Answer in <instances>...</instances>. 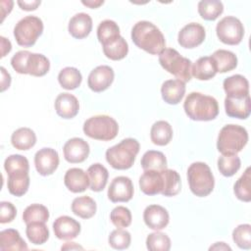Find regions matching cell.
<instances>
[{
    "label": "cell",
    "mask_w": 251,
    "mask_h": 251,
    "mask_svg": "<svg viewBox=\"0 0 251 251\" xmlns=\"http://www.w3.org/2000/svg\"><path fill=\"white\" fill-rule=\"evenodd\" d=\"M87 175L90 182V189L94 192L102 191L108 181V170L100 163L92 164L87 169Z\"/></svg>",
    "instance_id": "cell-27"
},
{
    "label": "cell",
    "mask_w": 251,
    "mask_h": 251,
    "mask_svg": "<svg viewBox=\"0 0 251 251\" xmlns=\"http://www.w3.org/2000/svg\"><path fill=\"white\" fill-rule=\"evenodd\" d=\"M232 239L239 248L249 250L251 248V226L249 224L237 226L232 231Z\"/></svg>",
    "instance_id": "cell-45"
},
{
    "label": "cell",
    "mask_w": 251,
    "mask_h": 251,
    "mask_svg": "<svg viewBox=\"0 0 251 251\" xmlns=\"http://www.w3.org/2000/svg\"><path fill=\"white\" fill-rule=\"evenodd\" d=\"M210 250H231V248L225 242H216L213 246L209 248Z\"/></svg>",
    "instance_id": "cell-54"
},
{
    "label": "cell",
    "mask_w": 251,
    "mask_h": 251,
    "mask_svg": "<svg viewBox=\"0 0 251 251\" xmlns=\"http://www.w3.org/2000/svg\"><path fill=\"white\" fill-rule=\"evenodd\" d=\"M56 113L63 119H73L79 111V103L76 97L71 93H60L55 99Z\"/></svg>",
    "instance_id": "cell-20"
},
{
    "label": "cell",
    "mask_w": 251,
    "mask_h": 251,
    "mask_svg": "<svg viewBox=\"0 0 251 251\" xmlns=\"http://www.w3.org/2000/svg\"><path fill=\"white\" fill-rule=\"evenodd\" d=\"M96 202L86 195L76 197L72 202V212L81 219L92 218L96 213Z\"/></svg>",
    "instance_id": "cell-32"
},
{
    "label": "cell",
    "mask_w": 251,
    "mask_h": 251,
    "mask_svg": "<svg viewBox=\"0 0 251 251\" xmlns=\"http://www.w3.org/2000/svg\"><path fill=\"white\" fill-rule=\"evenodd\" d=\"M225 110L226 114L230 118H236L245 120L251 113L250 96L245 97H226L225 98Z\"/></svg>",
    "instance_id": "cell-19"
},
{
    "label": "cell",
    "mask_w": 251,
    "mask_h": 251,
    "mask_svg": "<svg viewBox=\"0 0 251 251\" xmlns=\"http://www.w3.org/2000/svg\"><path fill=\"white\" fill-rule=\"evenodd\" d=\"M161 94L166 103L176 105L185 94V83L179 79H168L161 86Z\"/></svg>",
    "instance_id": "cell-22"
},
{
    "label": "cell",
    "mask_w": 251,
    "mask_h": 251,
    "mask_svg": "<svg viewBox=\"0 0 251 251\" xmlns=\"http://www.w3.org/2000/svg\"><path fill=\"white\" fill-rule=\"evenodd\" d=\"M159 63L168 73L174 75L176 79L184 83L191 79V61L182 57L174 48H165L159 54Z\"/></svg>",
    "instance_id": "cell-7"
},
{
    "label": "cell",
    "mask_w": 251,
    "mask_h": 251,
    "mask_svg": "<svg viewBox=\"0 0 251 251\" xmlns=\"http://www.w3.org/2000/svg\"><path fill=\"white\" fill-rule=\"evenodd\" d=\"M139 142L134 138L123 139L106 151V160L116 170H127L134 164L139 152Z\"/></svg>",
    "instance_id": "cell-4"
},
{
    "label": "cell",
    "mask_w": 251,
    "mask_h": 251,
    "mask_svg": "<svg viewBox=\"0 0 251 251\" xmlns=\"http://www.w3.org/2000/svg\"><path fill=\"white\" fill-rule=\"evenodd\" d=\"M223 87L227 97L239 98L249 95V82L241 75H233L225 78Z\"/></svg>",
    "instance_id": "cell-24"
},
{
    "label": "cell",
    "mask_w": 251,
    "mask_h": 251,
    "mask_svg": "<svg viewBox=\"0 0 251 251\" xmlns=\"http://www.w3.org/2000/svg\"><path fill=\"white\" fill-rule=\"evenodd\" d=\"M48 209L41 204H31L27 206L23 213V221L27 225L33 222L46 223L49 219Z\"/></svg>",
    "instance_id": "cell-41"
},
{
    "label": "cell",
    "mask_w": 251,
    "mask_h": 251,
    "mask_svg": "<svg viewBox=\"0 0 251 251\" xmlns=\"http://www.w3.org/2000/svg\"><path fill=\"white\" fill-rule=\"evenodd\" d=\"M81 3L86 6V7H89L91 9H95V8H98L99 6H101L104 1L103 0H88V1H81Z\"/></svg>",
    "instance_id": "cell-53"
},
{
    "label": "cell",
    "mask_w": 251,
    "mask_h": 251,
    "mask_svg": "<svg viewBox=\"0 0 251 251\" xmlns=\"http://www.w3.org/2000/svg\"><path fill=\"white\" fill-rule=\"evenodd\" d=\"M58 81L63 88L67 90H73L80 85L82 81V75L76 68L66 67L60 71L58 75Z\"/></svg>",
    "instance_id": "cell-34"
},
{
    "label": "cell",
    "mask_w": 251,
    "mask_h": 251,
    "mask_svg": "<svg viewBox=\"0 0 251 251\" xmlns=\"http://www.w3.org/2000/svg\"><path fill=\"white\" fill-rule=\"evenodd\" d=\"M211 58L213 59L217 72L218 73H226L230 72L237 66V57L236 55L228 50L226 49H219L216 50Z\"/></svg>",
    "instance_id": "cell-31"
},
{
    "label": "cell",
    "mask_w": 251,
    "mask_h": 251,
    "mask_svg": "<svg viewBox=\"0 0 251 251\" xmlns=\"http://www.w3.org/2000/svg\"><path fill=\"white\" fill-rule=\"evenodd\" d=\"M17 215V209L11 202L2 201L0 203V223H11Z\"/></svg>",
    "instance_id": "cell-48"
},
{
    "label": "cell",
    "mask_w": 251,
    "mask_h": 251,
    "mask_svg": "<svg viewBox=\"0 0 251 251\" xmlns=\"http://www.w3.org/2000/svg\"><path fill=\"white\" fill-rule=\"evenodd\" d=\"M17 3L21 7L22 10L33 11V10L37 9V7L40 5L41 2L38 1V0H32V1H21V0H19Z\"/></svg>",
    "instance_id": "cell-49"
},
{
    "label": "cell",
    "mask_w": 251,
    "mask_h": 251,
    "mask_svg": "<svg viewBox=\"0 0 251 251\" xmlns=\"http://www.w3.org/2000/svg\"><path fill=\"white\" fill-rule=\"evenodd\" d=\"M110 220L115 226L118 228H123L130 226L132 217L128 208L125 206H118L112 210Z\"/></svg>",
    "instance_id": "cell-47"
},
{
    "label": "cell",
    "mask_w": 251,
    "mask_h": 251,
    "mask_svg": "<svg viewBox=\"0 0 251 251\" xmlns=\"http://www.w3.org/2000/svg\"><path fill=\"white\" fill-rule=\"evenodd\" d=\"M248 142L247 130L238 125H226L220 130L217 149L223 155H233L240 152Z\"/></svg>",
    "instance_id": "cell-5"
},
{
    "label": "cell",
    "mask_w": 251,
    "mask_h": 251,
    "mask_svg": "<svg viewBox=\"0 0 251 251\" xmlns=\"http://www.w3.org/2000/svg\"><path fill=\"white\" fill-rule=\"evenodd\" d=\"M4 169L8 175L13 173L28 172L29 171L28 160L25 156L20 154L10 155L5 159Z\"/></svg>",
    "instance_id": "cell-44"
},
{
    "label": "cell",
    "mask_w": 251,
    "mask_h": 251,
    "mask_svg": "<svg viewBox=\"0 0 251 251\" xmlns=\"http://www.w3.org/2000/svg\"><path fill=\"white\" fill-rule=\"evenodd\" d=\"M133 184L129 177L120 176L115 177L108 188V198L110 201L117 202H127L133 196Z\"/></svg>",
    "instance_id": "cell-13"
},
{
    "label": "cell",
    "mask_w": 251,
    "mask_h": 251,
    "mask_svg": "<svg viewBox=\"0 0 251 251\" xmlns=\"http://www.w3.org/2000/svg\"><path fill=\"white\" fill-rule=\"evenodd\" d=\"M146 247L150 251H169L171 249V239L166 233L156 230L148 234Z\"/></svg>",
    "instance_id": "cell-43"
},
{
    "label": "cell",
    "mask_w": 251,
    "mask_h": 251,
    "mask_svg": "<svg viewBox=\"0 0 251 251\" xmlns=\"http://www.w3.org/2000/svg\"><path fill=\"white\" fill-rule=\"evenodd\" d=\"M217 73L216 65L209 56L200 57L191 66V75L199 80H209L213 78Z\"/></svg>",
    "instance_id": "cell-26"
},
{
    "label": "cell",
    "mask_w": 251,
    "mask_h": 251,
    "mask_svg": "<svg viewBox=\"0 0 251 251\" xmlns=\"http://www.w3.org/2000/svg\"><path fill=\"white\" fill-rule=\"evenodd\" d=\"M43 23L36 16H26L20 20L14 27L17 43L23 47H31L42 34Z\"/></svg>",
    "instance_id": "cell-9"
},
{
    "label": "cell",
    "mask_w": 251,
    "mask_h": 251,
    "mask_svg": "<svg viewBox=\"0 0 251 251\" xmlns=\"http://www.w3.org/2000/svg\"><path fill=\"white\" fill-rule=\"evenodd\" d=\"M83 132L90 138L102 141L114 139L119 132V125L115 119L107 115H97L87 119L83 124Z\"/></svg>",
    "instance_id": "cell-8"
},
{
    "label": "cell",
    "mask_w": 251,
    "mask_h": 251,
    "mask_svg": "<svg viewBox=\"0 0 251 251\" xmlns=\"http://www.w3.org/2000/svg\"><path fill=\"white\" fill-rule=\"evenodd\" d=\"M1 70V91H5L7 88L10 87L11 84V75L10 74L5 70L4 67L0 68Z\"/></svg>",
    "instance_id": "cell-50"
},
{
    "label": "cell",
    "mask_w": 251,
    "mask_h": 251,
    "mask_svg": "<svg viewBox=\"0 0 251 251\" xmlns=\"http://www.w3.org/2000/svg\"><path fill=\"white\" fill-rule=\"evenodd\" d=\"M11 65L17 73L28 74L33 76H43L50 69V62L47 57L27 50L17 52L11 59Z\"/></svg>",
    "instance_id": "cell-3"
},
{
    "label": "cell",
    "mask_w": 251,
    "mask_h": 251,
    "mask_svg": "<svg viewBox=\"0 0 251 251\" xmlns=\"http://www.w3.org/2000/svg\"><path fill=\"white\" fill-rule=\"evenodd\" d=\"M250 179H251L250 167H248L233 185V191H234L235 196L243 202L251 201Z\"/></svg>",
    "instance_id": "cell-42"
},
{
    "label": "cell",
    "mask_w": 251,
    "mask_h": 251,
    "mask_svg": "<svg viewBox=\"0 0 251 251\" xmlns=\"http://www.w3.org/2000/svg\"><path fill=\"white\" fill-rule=\"evenodd\" d=\"M164 176V188L162 195L175 196L180 191L181 181L178 173L172 169H165L162 171Z\"/></svg>",
    "instance_id": "cell-39"
},
{
    "label": "cell",
    "mask_w": 251,
    "mask_h": 251,
    "mask_svg": "<svg viewBox=\"0 0 251 251\" xmlns=\"http://www.w3.org/2000/svg\"><path fill=\"white\" fill-rule=\"evenodd\" d=\"M120 35V27L118 24L112 20L102 21L97 27V38L102 45H105Z\"/></svg>",
    "instance_id": "cell-37"
},
{
    "label": "cell",
    "mask_w": 251,
    "mask_h": 251,
    "mask_svg": "<svg viewBox=\"0 0 251 251\" xmlns=\"http://www.w3.org/2000/svg\"><path fill=\"white\" fill-rule=\"evenodd\" d=\"M183 109L193 121H212L219 114L218 101L213 96L200 92H190L184 100Z\"/></svg>",
    "instance_id": "cell-2"
},
{
    "label": "cell",
    "mask_w": 251,
    "mask_h": 251,
    "mask_svg": "<svg viewBox=\"0 0 251 251\" xmlns=\"http://www.w3.org/2000/svg\"><path fill=\"white\" fill-rule=\"evenodd\" d=\"M0 249L2 251H25L27 250V245L17 229L8 228L0 232Z\"/></svg>",
    "instance_id": "cell-25"
},
{
    "label": "cell",
    "mask_w": 251,
    "mask_h": 251,
    "mask_svg": "<svg viewBox=\"0 0 251 251\" xmlns=\"http://www.w3.org/2000/svg\"><path fill=\"white\" fill-rule=\"evenodd\" d=\"M131 241V236L130 233L123 228H117L113 230L109 237H108V242L109 245L117 250H123L128 248L130 245Z\"/></svg>",
    "instance_id": "cell-46"
},
{
    "label": "cell",
    "mask_w": 251,
    "mask_h": 251,
    "mask_svg": "<svg viewBox=\"0 0 251 251\" xmlns=\"http://www.w3.org/2000/svg\"><path fill=\"white\" fill-rule=\"evenodd\" d=\"M131 40L138 48L152 55H159L166 47L164 34L148 21H139L132 26Z\"/></svg>",
    "instance_id": "cell-1"
},
{
    "label": "cell",
    "mask_w": 251,
    "mask_h": 251,
    "mask_svg": "<svg viewBox=\"0 0 251 251\" xmlns=\"http://www.w3.org/2000/svg\"><path fill=\"white\" fill-rule=\"evenodd\" d=\"M141 167L144 171H163L167 169V159L164 153L156 150L146 151L141 158Z\"/></svg>",
    "instance_id": "cell-35"
},
{
    "label": "cell",
    "mask_w": 251,
    "mask_h": 251,
    "mask_svg": "<svg viewBox=\"0 0 251 251\" xmlns=\"http://www.w3.org/2000/svg\"><path fill=\"white\" fill-rule=\"evenodd\" d=\"M1 41V58L5 57L12 49V44L9 39L5 38L4 36H0Z\"/></svg>",
    "instance_id": "cell-51"
},
{
    "label": "cell",
    "mask_w": 251,
    "mask_h": 251,
    "mask_svg": "<svg viewBox=\"0 0 251 251\" xmlns=\"http://www.w3.org/2000/svg\"><path fill=\"white\" fill-rule=\"evenodd\" d=\"M143 220L149 228L154 230H161L168 226L170 222V216L164 207L153 204L145 208L143 212Z\"/></svg>",
    "instance_id": "cell-17"
},
{
    "label": "cell",
    "mask_w": 251,
    "mask_h": 251,
    "mask_svg": "<svg viewBox=\"0 0 251 251\" xmlns=\"http://www.w3.org/2000/svg\"><path fill=\"white\" fill-rule=\"evenodd\" d=\"M205 37L206 31L203 25L198 23H189L179 30L177 41L181 47L191 49L202 44Z\"/></svg>",
    "instance_id": "cell-11"
},
{
    "label": "cell",
    "mask_w": 251,
    "mask_h": 251,
    "mask_svg": "<svg viewBox=\"0 0 251 251\" xmlns=\"http://www.w3.org/2000/svg\"><path fill=\"white\" fill-rule=\"evenodd\" d=\"M25 234L28 240L35 245L44 244L49 238V229L45 223L33 222L26 225Z\"/></svg>",
    "instance_id": "cell-36"
},
{
    "label": "cell",
    "mask_w": 251,
    "mask_h": 251,
    "mask_svg": "<svg viewBox=\"0 0 251 251\" xmlns=\"http://www.w3.org/2000/svg\"><path fill=\"white\" fill-rule=\"evenodd\" d=\"M104 55L113 61H119L124 59L128 53V45L123 36H119L117 39L102 45Z\"/></svg>",
    "instance_id": "cell-33"
},
{
    "label": "cell",
    "mask_w": 251,
    "mask_h": 251,
    "mask_svg": "<svg viewBox=\"0 0 251 251\" xmlns=\"http://www.w3.org/2000/svg\"><path fill=\"white\" fill-rule=\"evenodd\" d=\"M139 187L144 194L149 196L162 193L164 188V176L162 171H144L139 177Z\"/></svg>",
    "instance_id": "cell-18"
},
{
    "label": "cell",
    "mask_w": 251,
    "mask_h": 251,
    "mask_svg": "<svg viewBox=\"0 0 251 251\" xmlns=\"http://www.w3.org/2000/svg\"><path fill=\"white\" fill-rule=\"evenodd\" d=\"M241 161L236 155H223L218 159V169L224 176H232L240 169Z\"/></svg>",
    "instance_id": "cell-40"
},
{
    "label": "cell",
    "mask_w": 251,
    "mask_h": 251,
    "mask_svg": "<svg viewBox=\"0 0 251 251\" xmlns=\"http://www.w3.org/2000/svg\"><path fill=\"white\" fill-rule=\"evenodd\" d=\"M216 33L223 43L227 45H237L243 38L244 27L239 19L232 16H226L217 24Z\"/></svg>",
    "instance_id": "cell-10"
},
{
    "label": "cell",
    "mask_w": 251,
    "mask_h": 251,
    "mask_svg": "<svg viewBox=\"0 0 251 251\" xmlns=\"http://www.w3.org/2000/svg\"><path fill=\"white\" fill-rule=\"evenodd\" d=\"M29 176L28 172L13 173L8 175L7 186L9 192L17 197L25 195L29 186Z\"/></svg>",
    "instance_id": "cell-30"
},
{
    "label": "cell",
    "mask_w": 251,
    "mask_h": 251,
    "mask_svg": "<svg viewBox=\"0 0 251 251\" xmlns=\"http://www.w3.org/2000/svg\"><path fill=\"white\" fill-rule=\"evenodd\" d=\"M59 154L53 148L39 149L34 155V166L37 173L43 176L52 175L59 166Z\"/></svg>",
    "instance_id": "cell-12"
},
{
    "label": "cell",
    "mask_w": 251,
    "mask_h": 251,
    "mask_svg": "<svg viewBox=\"0 0 251 251\" xmlns=\"http://www.w3.org/2000/svg\"><path fill=\"white\" fill-rule=\"evenodd\" d=\"M151 141L159 146H165L170 143L173 138L172 126L166 121H157L150 129Z\"/></svg>",
    "instance_id": "cell-29"
},
{
    "label": "cell",
    "mask_w": 251,
    "mask_h": 251,
    "mask_svg": "<svg viewBox=\"0 0 251 251\" xmlns=\"http://www.w3.org/2000/svg\"><path fill=\"white\" fill-rule=\"evenodd\" d=\"M224 12V5L218 0H202L198 3V13L206 21H215Z\"/></svg>",
    "instance_id": "cell-38"
},
{
    "label": "cell",
    "mask_w": 251,
    "mask_h": 251,
    "mask_svg": "<svg viewBox=\"0 0 251 251\" xmlns=\"http://www.w3.org/2000/svg\"><path fill=\"white\" fill-rule=\"evenodd\" d=\"M62 250H69V249H83L82 246L80 245H77L76 243L75 242H66L62 247H61Z\"/></svg>",
    "instance_id": "cell-55"
},
{
    "label": "cell",
    "mask_w": 251,
    "mask_h": 251,
    "mask_svg": "<svg viewBox=\"0 0 251 251\" xmlns=\"http://www.w3.org/2000/svg\"><path fill=\"white\" fill-rule=\"evenodd\" d=\"M11 143L18 150H28L36 143V135L29 127H20L11 135Z\"/></svg>",
    "instance_id": "cell-28"
},
{
    "label": "cell",
    "mask_w": 251,
    "mask_h": 251,
    "mask_svg": "<svg viewBox=\"0 0 251 251\" xmlns=\"http://www.w3.org/2000/svg\"><path fill=\"white\" fill-rule=\"evenodd\" d=\"M53 230L57 238L72 240L80 232V224L69 216H61L53 223Z\"/></svg>",
    "instance_id": "cell-16"
},
{
    "label": "cell",
    "mask_w": 251,
    "mask_h": 251,
    "mask_svg": "<svg viewBox=\"0 0 251 251\" xmlns=\"http://www.w3.org/2000/svg\"><path fill=\"white\" fill-rule=\"evenodd\" d=\"M64 183L66 187L74 193L83 192L90 185L88 175L79 168L69 169L65 174Z\"/></svg>",
    "instance_id": "cell-21"
},
{
    "label": "cell",
    "mask_w": 251,
    "mask_h": 251,
    "mask_svg": "<svg viewBox=\"0 0 251 251\" xmlns=\"http://www.w3.org/2000/svg\"><path fill=\"white\" fill-rule=\"evenodd\" d=\"M115 73L110 66L102 65L93 69L87 78L88 87L94 92H102L114 81Z\"/></svg>",
    "instance_id": "cell-14"
},
{
    "label": "cell",
    "mask_w": 251,
    "mask_h": 251,
    "mask_svg": "<svg viewBox=\"0 0 251 251\" xmlns=\"http://www.w3.org/2000/svg\"><path fill=\"white\" fill-rule=\"evenodd\" d=\"M92 29V19L86 13H77L73 16L69 22L68 30L70 34L76 38L82 39L86 37Z\"/></svg>",
    "instance_id": "cell-23"
},
{
    "label": "cell",
    "mask_w": 251,
    "mask_h": 251,
    "mask_svg": "<svg viewBox=\"0 0 251 251\" xmlns=\"http://www.w3.org/2000/svg\"><path fill=\"white\" fill-rule=\"evenodd\" d=\"M14 2L13 1H8V5L7 7L5 6V2L1 1V12H2V22L4 20V18L7 16V14H9V12L12 11Z\"/></svg>",
    "instance_id": "cell-52"
},
{
    "label": "cell",
    "mask_w": 251,
    "mask_h": 251,
    "mask_svg": "<svg viewBox=\"0 0 251 251\" xmlns=\"http://www.w3.org/2000/svg\"><path fill=\"white\" fill-rule=\"evenodd\" d=\"M64 158L67 162L72 164L82 163L89 155V144L80 137H73L69 139L64 147Z\"/></svg>",
    "instance_id": "cell-15"
},
{
    "label": "cell",
    "mask_w": 251,
    "mask_h": 251,
    "mask_svg": "<svg viewBox=\"0 0 251 251\" xmlns=\"http://www.w3.org/2000/svg\"><path fill=\"white\" fill-rule=\"evenodd\" d=\"M187 179L191 192L198 197L208 196L215 186L212 171L204 162H194L188 167Z\"/></svg>",
    "instance_id": "cell-6"
}]
</instances>
